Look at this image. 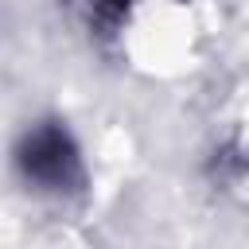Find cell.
<instances>
[{
	"label": "cell",
	"instance_id": "6da1fadb",
	"mask_svg": "<svg viewBox=\"0 0 249 249\" xmlns=\"http://www.w3.org/2000/svg\"><path fill=\"white\" fill-rule=\"evenodd\" d=\"M66 163H70V152H66V144H62L58 132H43L31 144V152H27V167L35 175H43V179H62Z\"/></svg>",
	"mask_w": 249,
	"mask_h": 249
}]
</instances>
